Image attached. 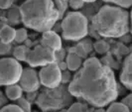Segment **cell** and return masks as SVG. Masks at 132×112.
<instances>
[{
	"label": "cell",
	"instance_id": "6da1fadb",
	"mask_svg": "<svg viewBox=\"0 0 132 112\" xmlns=\"http://www.w3.org/2000/svg\"><path fill=\"white\" fill-rule=\"evenodd\" d=\"M69 92L94 107L103 108L117 98L118 89L112 70L97 58H89L71 79Z\"/></svg>",
	"mask_w": 132,
	"mask_h": 112
},
{
	"label": "cell",
	"instance_id": "7a4b0ae2",
	"mask_svg": "<svg viewBox=\"0 0 132 112\" xmlns=\"http://www.w3.org/2000/svg\"><path fill=\"white\" fill-rule=\"evenodd\" d=\"M19 9L24 26L37 32L44 33L52 30L59 20L58 11L51 0H27Z\"/></svg>",
	"mask_w": 132,
	"mask_h": 112
},
{
	"label": "cell",
	"instance_id": "3957f363",
	"mask_svg": "<svg viewBox=\"0 0 132 112\" xmlns=\"http://www.w3.org/2000/svg\"><path fill=\"white\" fill-rule=\"evenodd\" d=\"M128 12L114 5L102 6L93 18V27L103 38H120L129 31Z\"/></svg>",
	"mask_w": 132,
	"mask_h": 112
},
{
	"label": "cell",
	"instance_id": "277c9868",
	"mask_svg": "<svg viewBox=\"0 0 132 112\" xmlns=\"http://www.w3.org/2000/svg\"><path fill=\"white\" fill-rule=\"evenodd\" d=\"M61 30L65 40L79 41L88 34V22L82 13L72 11L62 19Z\"/></svg>",
	"mask_w": 132,
	"mask_h": 112
},
{
	"label": "cell",
	"instance_id": "5b68a950",
	"mask_svg": "<svg viewBox=\"0 0 132 112\" xmlns=\"http://www.w3.org/2000/svg\"><path fill=\"white\" fill-rule=\"evenodd\" d=\"M23 66L14 58L0 59V85L8 86L19 82Z\"/></svg>",
	"mask_w": 132,
	"mask_h": 112
},
{
	"label": "cell",
	"instance_id": "8992f818",
	"mask_svg": "<svg viewBox=\"0 0 132 112\" xmlns=\"http://www.w3.org/2000/svg\"><path fill=\"white\" fill-rule=\"evenodd\" d=\"M25 62L31 67H43L57 63V54L40 44L33 49H30Z\"/></svg>",
	"mask_w": 132,
	"mask_h": 112
},
{
	"label": "cell",
	"instance_id": "52a82bcc",
	"mask_svg": "<svg viewBox=\"0 0 132 112\" xmlns=\"http://www.w3.org/2000/svg\"><path fill=\"white\" fill-rule=\"evenodd\" d=\"M38 74L40 83L47 88H56L62 82V72L57 63L41 67Z\"/></svg>",
	"mask_w": 132,
	"mask_h": 112
},
{
	"label": "cell",
	"instance_id": "ba28073f",
	"mask_svg": "<svg viewBox=\"0 0 132 112\" xmlns=\"http://www.w3.org/2000/svg\"><path fill=\"white\" fill-rule=\"evenodd\" d=\"M40 79L38 73L32 67L23 68L19 79V85L23 91L27 93L36 92L40 87Z\"/></svg>",
	"mask_w": 132,
	"mask_h": 112
},
{
	"label": "cell",
	"instance_id": "9c48e42d",
	"mask_svg": "<svg viewBox=\"0 0 132 112\" xmlns=\"http://www.w3.org/2000/svg\"><path fill=\"white\" fill-rule=\"evenodd\" d=\"M41 45L54 51L55 53L62 50V39L57 32L53 30L44 32L41 38Z\"/></svg>",
	"mask_w": 132,
	"mask_h": 112
},
{
	"label": "cell",
	"instance_id": "30bf717a",
	"mask_svg": "<svg viewBox=\"0 0 132 112\" xmlns=\"http://www.w3.org/2000/svg\"><path fill=\"white\" fill-rule=\"evenodd\" d=\"M120 81L127 89L132 88V55H128L124 59L122 71L120 73Z\"/></svg>",
	"mask_w": 132,
	"mask_h": 112
},
{
	"label": "cell",
	"instance_id": "8fae6325",
	"mask_svg": "<svg viewBox=\"0 0 132 112\" xmlns=\"http://www.w3.org/2000/svg\"><path fill=\"white\" fill-rule=\"evenodd\" d=\"M65 63L67 65V70L69 72H77L80 68V66H82L81 58L73 52H71L67 56V59Z\"/></svg>",
	"mask_w": 132,
	"mask_h": 112
},
{
	"label": "cell",
	"instance_id": "7c38bea8",
	"mask_svg": "<svg viewBox=\"0 0 132 112\" xmlns=\"http://www.w3.org/2000/svg\"><path fill=\"white\" fill-rule=\"evenodd\" d=\"M15 32L16 30L13 27L6 24L0 32V42L11 45V43L14 42V39H15Z\"/></svg>",
	"mask_w": 132,
	"mask_h": 112
},
{
	"label": "cell",
	"instance_id": "4fadbf2b",
	"mask_svg": "<svg viewBox=\"0 0 132 112\" xmlns=\"http://www.w3.org/2000/svg\"><path fill=\"white\" fill-rule=\"evenodd\" d=\"M5 94L8 97V99L13 100V101H17L20 99L23 95V90L20 87L19 84H11V85L6 86L5 88Z\"/></svg>",
	"mask_w": 132,
	"mask_h": 112
},
{
	"label": "cell",
	"instance_id": "5bb4252c",
	"mask_svg": "<svg viewBox=\"0 0 132 112\" xmlns=\"http://www.w3.org/2000/svg\"><path fill=\"white\" fill-rule=\"evenodd\" d=\"M30 51V48L26 45H19L17 46L13 51L14 59L18 62H25L27 58V55Z\"/></svg>",
	"mask_w": 132,
	"mask_h": 112
},
{
	"label": "cell",
	"instance_id": "9a60e30c",
	"mask_svg": "<svg viewBox=\"0 0 132 112\" xmlns=\"http://www.w3.org/2000/svg\"><path fill=\"white\" fill-rule=\"evenodd\" d=\"M6 19H7V21H8L10 24H12V25L21 23V13H20L19 7L12 6L10 9H8Z\"/></svg>",
	"mask_w": 132,
	"mask_h": 112
},
{
	"label": "cell",
	"instance_id": "2e32d148",
	"mask_svg": "<svg viewBox=\"0 0 132 112\" xmlns=\"http://www.w3.org/2000/svg\"><path fill=\"white\" fill-rule=\"evenodd\" d=\"M93 48H94L95 52H96L97 54H99V55H103V54H106L108 51H109L110 45H109L107 42L103 41V40H99V41H97V42L94 43Z\"/></svg>",
	"mask_w": 132,
	"mask_h": 112
},
{
	"label": "cell",
	"instance_id": "e0dca14e",
	"mask_svg": "<svg viewBox=\"0 0 132 112\" xmlns=\"http://www.w3.org/2000/svg\"><path fill=\"white\" fill-rule=\"evenodd\" d=\"M105 112H131L130 109L122 104L121 102H112L110 103L108 108L105 110Z\"/></svg>",
	"mask_w": 132,
	"mask_h": 112
},
{
	"label": "cell",
	"instance_id": "ac0fdd59",
	"mask_svg": "<svg viewBox=\"0 0 132 112\" xmlns=\"http://www.w3.org/2000/svg\"><path fill=\"white\" fill-rule=\"evenodd\" d=\"M54 4H55V7H56V10L58 11V14H59V20L63 19L64 18V14L67 12V9L69 7L68 1L58 0V1H54Z\"/></svg>",
	"mask_w": 132,
	"mask_h": 112
},
{
	"label": "cell",
	"instance_id": "d6986e66",
	"mask_svg": "<svg viewBox=\"0 0 132 112\" xmlns=\"http://www.w3.org/2000/svg\"><path fill=\"white\" fill-rule=\"evenodd\" d=\"M28 39V32H27L26 28H19L16 30L15 32V39L14 41L18 44L25 43Z\"/></svg>",
	"mask_w": 132,
	"mask_h": 112
},
{
	"label": "cell",
	"instance_id": "ffe728a7",
	"mask_svg": "<svg viewBox=\"0 0 132 112\" xmlns=\"http://www.w3.org/2000/svg\"><path fill=\"white\" fill-rule=\"evenodd\" d=\"M16 102H17L16 105L18 106L23 112H31V110H32V105H31V102L28 99L24 98V97H21Z\"/></svg>",
	"mask_w": 132,
	"mask_h": 112
},
{
	"label": "cell",
	"instance_id": "44dd1931",
	"mask_svg": "<svg viewBox=\"0 0 132 112\" xmlns=\"http://www.w3.org/2000/svg\"><path fill=\"white\" fill-rule=\"evenodd\" d=\"M104 2L112 3L114 6H117L121 9H127L132 5L131 0H111V1H104Z\"/></svg>",
	"mask_w": 132,
	"mask_h": 112
},
{
	"label": "cell",
	"instance_id": "7402d4cb",
	"mask_svg": "<svg viewBox=\"0 0 132 112\" xmlns=\"http://www.w3.org/2000/svg\"><path fill=\"white\" fill-rule=\"evenodd\" d=\"M68 112H86V107L84 104L79 103V102H76L69 107V109H67Z\"/></svg>",
	"mask_w": 132,
	"mask_h": 112
},
{
	"label": "cell",
	"instance_id": "603a6c76",
	"mask_svg": "<svg viewBox=\"0 0 132 112\" xmlns=\"http://www.w3.org/2000/svg\"><path fill=\"white\" fill-rule=\"evenodd\" d=\"M86 1L84 0H72V1H68V4L69 6L71 7L73 10H79L81 7L85 5Z\"/></svg>",
	"mask_w": 132,
	"mask_h": 112
},
{
	"label": "cell",
	"instance_id": "cb8c5ba5",
	"mask_svg": "<svg viewBox=\"0 0 132 112\" xmlns=\"http://www.w3.org/2000/svg\"><path fill=\"white\" fill-rule=\"evenodd\" d=\"M0 112H23V111L16 104H8V105L3 106L0 109Z\"/></svg>",
	"mask_w": 132,
	"mask_h": 112
},
{
	"label": "cell",
	"instance_id": "d4e9b609",
	"mask_svg": "<svg viewBox=\"0 0 132 112\" xmlns=\"http://www.w3.org/2000/svg\"><path fill=\"white\" fill-rule=\"evenodd\" d=\"M12 46L0 42V56H6L11 52Z\"/></svg>",
	"mask_w": 132,
	"mask_h": 112
},
{
	"label": "cell",
	"instance_id": "484cf974",
	"mask_svg": "<svg viewBox=\"0 0 132 112\" xmlns=\"http://www.w3.org/2000/svg\"><path fill=\"white\" fill-rule=\"evenodd\" d=\"M14 1L12 0H0V9L2 10H8L13 6Z\"/></svg>",
	"mask_w": 132,
	"mask_h": 112
},
{
	"label": "cell",
	"instance_id": "4316f807",
	"mask_svg": "<svg viewBox=\"0 0 132 112\" xmlns=\"http://www.w3.org/2000/svg\"><path fill=\"white\" fill-rule=\"evenodd\" d=\"M120 102H121L122 104H124L125 106H127V107L130 109V108H131V105H132V95L131 94H128V95L125 96Z\"/></svg>",
	"mask_w": 132,
	"mask_h": 112
},
{
	"label": "cell",
	"instance_id": "83f0119b",
	"mask_svg": "<svg viewBox=\"0 0 132 112\" xmlns=\"http://www.w3.org/2000/svg\"><path fill=\"white\" fill-rule=\"evenodd\" d=\"M71 81V73L69 71L62 72V82H69Z\"/></svg>",
	"mask_w": 132,
	"mask_h": 112
},
{
	"label": "cell",
	"instance_id": "f1b7e54d",
	"mask_svg": "<svg viewBox=\"0 0 132 112\" xmlns=\"http://www.w3.org/2000/svg\"><path fill=\"white\" fill-rule=\"evenodd\" d=\"M58 66H59V68L61 72H65V71H67V65H66V63H64V62L59 63V64H58Z\"/></svg>",
	"mask_w": 132,
	"mask_h": 112
},
{
	"label": "cell",
	"instance_id": "f546056e",
	"mask_svg": "<svg viewBox=\"0 0 132 112\" xmlns=\"http://www.w3.org/2000/svg\"><path fill=\"white\" fill-rule=\"evenodd\" d=\"M5 25H6V23H5L4 21H0V32H1V30L4 28Z\"/></svg>",
	"mask_w": 132,
	"mask_h": 112
},
{
	"label": "cell",
	"instance_id": "4dcf8cb0",
	"mask_svg": "<svg viewBox=\"0 0 132 112\" xmlns=\"http://www.w3.org/2000/svg\"><path fill=\"white\" fill-rule=\"evenodd\" d=\"M94 112H105V110L103 108H97Z\"/></svg>",
	"mask_w": 132,
	"mask_h": 112
},
{
	"label": "cell",
	"instance_id": "1f68e13d",
	"mask_svg": "<svg viewBox=\"0 0 132 112\" xmlns=\"http://www.w3.org/2000/svg\"><path fill=\"white\" fill-rule=\"evenodd\" d=\"M60 112H68V111H67V109H63V110H61Z\"/></svg>",
	"mask_w": 132,
	"mask_h": 112
}]
</instances>
